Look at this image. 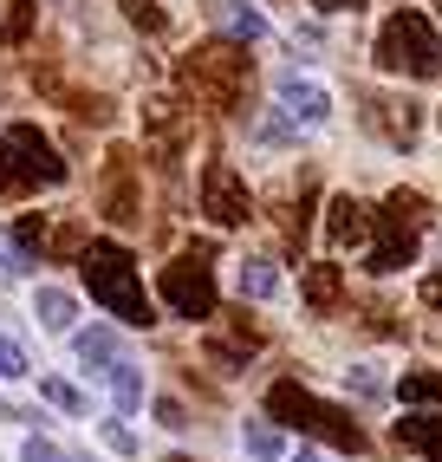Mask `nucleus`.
I'll list each match as a JSON object with an SVG mask.
<instances>
[{
  "label": "nucleus",
  "instance_id": "nucleus-23",
  "mask_svg": "<svg viewBox=\"0 0 442 462\" xmlns=\"http://www.w3.org/2000/svg\"><path fill=\"white\" fill-rule=\"evenodd\" d=\"M241 443H247V456H261V462H273L280 449H287V443H280V430H273V423H247V430H241Z\"/></svg>",
  "mask_w": 442,
  "mask_h": 462
},
{
  "label": "nucleus",
  "instance_id": "nucleus-8",
  "mask_svg": "<svg viewBox=\"0 0 442 462\" xmlns=\"http://www.w3.org/2000/svg\"><path fill=\"white\" fill-rule=\"evenodd\" d=\"M202 215L215 228H241L247 215H254V196H247V182L235 176V163H208L202 170Z\"/></svg>",
  "mask_w": 442,
  "mask_h": 462
},
{
  "label": "nucleus",
  "instance_id": "nucleus-30",
  "mask_svg": "<svg viewBox=\"0 0 442 462\" xmlns=\"http://www.w3.org/2000/svg\"><path fill=\"white\" fill-rule=\"evenodd\" d=\"M26 267H33V254H26L14 235H0V273H26Z\"/></svg>",
  "mask_w": 442,
  "mask_h": 462
},
{
  "label": "nucleus",
  "instance_id": "nucleus-22",
  "mask_svg": "<svg viewBox=\"0 0 442 462\" xmlns=\"http://www.w3.org/2000/svg\"><path fill=\"white\" fill-rule=\"evenodd\" d=\"M26 33H33V0H14L0 20V46H26Z\"/></svg>",
  "mask_w": 442,
  "mask_h": 462
},
{
  "label": "nucleus",
  "instance_id": "nucleus-12",
  "mask_svg": "<svg viewBox=\"0 0 442 462\" xmlns=\"http://www.w3.org/2000/svg\"><path fill=\"white\" fill-rule=\"evenodd\" d=\"M326 235L338 241V248H371L377 215H371L358 196H332V202H326Z\"/></svg>",
  "mask_w": 442,
  "mask_h": 462
},
{
  "label": "nucleus",
  "instance_id": "nucleus-39",
  "mask_svg": "<svg viewBox=\"0 0 442 462\" xmlns=\"http://www.w3.org/2000/svg\"><path fill=\"white\" fill-rule=\"evenodd\" d=\"M170 462H196V456H170Z\"/></svg>",
  "mask_w": 442,
  "mask_h": 462
},
{
  "label": "nucleus",
  "instance_id": "nucleus-7",
  "mask_svg": "<svg viewBox=\"0 0 442 462\" xmlns=\"http://www.w3.org/2000/svg\"><path fill=\"white\" fill-rule=\"evenodd\" d=\"M163 300L176 319H215V273H208V248H189L163 267Z\"/></svg>",
  "mask_w": 442,
  "mask_h": 462
},
{
  "label": "nucleus",
  "instance_id": "nucleus-2",
  "mask_svg": "<svg viewBox=\"0 0 442 462\" xmlns=\"http://www.w3.org/2000/svg\"><path fill=\"white\" fill-rule=\"evenodd\" d=\"M85 267V287L91 300L105 306V313H117L124 326H150V300H143V281H137V261L117 248V241H91V248L78 254Z\"/></svg>",
  "mask_w": 442,
  "mask_h": 462
},
{
  "label": "nucleus",
  "instance_id": "nucleus-6",
  "mask_svg": "<svg viewBox=\"0 0 442 462\" xmlns=\"http://www.w3.org/2000/svg\"><path fill=\"white\" fill-rule=\"evenodd\" d=\"M66 182L59 150L40 137V125H7L0 131V196H26V189H52Z\"/></svg>",
  "mask_w": 442,
  "mask_h": 462
},
{
  "label": "nucleus",
  "instance_id": "nucleus-18",
  "mask_svg": "<svg viewBox=\"0 0 442 462\" xmlns=\"http://www.w3.org/2000/svg\"><path fill=\"white\" fill-rule=\"evenodd\" d=\"M72 346H78V358L91 365V372H111V365H117V332H105V326H91V332H78Z\"/></svg>",
  "mask_w": 442,
  "mask_h": 462
},
{
  "label": "nucleus",
  "instance_id": "nucleus-21",
  "mask_svg": "<svg viewBox=\"0 0 442 462\" xmlns=\"http://www.w3.org/2000/svg\"><path fill=\"white\" fill-rule=\"evenodd\" d=\"M397 397L403 404H442V372H403Z\"/></svg>",
  "mask_w": 442,
  "mask_h": 462
},
{
  "label": "nucleus",
  "instance_id": "nucleus-31",
  "mask_svg": "<svg viewBox=\"0 0 442 462\" xmlns=\"http://www.w3.org/2000/svg\"><path fill=\"white\" fill-rule=\"evenodd\" d=\"M345 384H352L358 397H384V378H377L371 365H352V372H345Z\"/></svg>",
  "mask_w": 442,
  "mask_h": 462
},
{
  "label": "nucleus",
  "instance_id": "nucleus-32",
  "mask_svg": "<svg viewBox=\"0 0 442 462\" xmlns=\"http://www.w3.org/2000/svg\"><path fill=\"white\" fill-rule=\"evenodd\" d=\"M0 378H26V352H20V338H0Z\"/></svg>",
  "mask_w": 442,
  "mask_h": 462
},
{
  "label": "nucleus",
  "instance_id": "nucleus-26",
  "mask_svg": "<svg viewBox=\"0 0 442 462\" xmlns=\"http://www.w3.org/2000/svg\"><path fill=\"white\" fill-rule=\"evenodd\" d=\"M124 20H131L137 26V33H163V7H156V0H124Z\"/></svg>",
  "mask_w": 442,
  "mask_h": 462
},
{
  "label": "nucleus",
  "instance_id": "nucleus-5",
  "mask_svg": "<svg viewBox=\"0 0 442 462\" xmlns=\"http://www.w3.org/2000/svg\"><path fill=\"white\" fill-rule=\"evenodd\" d=\"M377 66L410 72V79H442V33L417 7H403V14H391L377 26Z\"/></svg>",
  "mask_w": 442,
  "mask_h": 462
},
{
  "label": "nucleus",
  "instance_id": "nucleus-9",
  "mask_svg": "<svg viewBox=\"0 0 442 462\" xmlns=\"http://www.w3.org/2000/svg\"><path fill=\"white\" fill-rule=\"evenodd\" d=\"M105 215H111V222L117 228H137L143 222V196H137V157H131V150H111V157H105Z\"/></svg>",
  "mask_w": 442,
  "mask_h": 462
},
{
  "label": "nucleus",
  "instance_id": "nucleus-19",
  "mask_svg": "<svg viewBox=\"0 0 442 462\" xmlns=\"http://www.w3.org/2000/svg\"><path fill=\"white\" fill-rule=\"evenodd\" d=\"M280 293V267L273 261H241V300H273Z\"/></svg>",
  "mask_w": 442,
  "mask_h": 462
},
{
  "label": "nucleus",
  "instance_id": "nucleus-4",
  "mask_svg": "<svg viewBox=\"0 0 442 462\" xmlns=\"http://www.w3.org/2000/svg\"><path fill=\"white\" fill-rule=\"evenodd\" d=\"M429 196L417 189H391L384 196V215H377V235H371V273H397L417 261V241L429 235Z\"/></svg>",
  "mask_w": 442,
  "mask_h": 462
},
{
  "label": "nucleus",
  "instance_id": "nucleus-29",
  "mask_svg": "<svg viewBox=\"0 0 442 462\" xmlns=\"http://www.w3.org/2000/svg\"><path fill=\"white\" fill-rule=\"evenodd\" d=\"M293 131H299V125H293L287 111H280V117H261V125H254V137H261V143H293Z\"/></svg>",
  "mask_w": 442,
  "mask_h": 462
},
{
  "label": "nucleus",
  "instance_id": "nucleus-38",
  "mask_svg": "<svg viewBox=\"0 0 442 462\" xmlns=\"http://www.w3.org/2000/svg\"><path fill=\"white\" fill-rule=\"evenodd\" d=\"M293 462H319V456H312V449H299V456H293Z\"/></svg>",
  "mask_w": 442,
  "mask_h": 462
},
{
  "label": "nucleus",
  "instance_id": "nucleus-28",
  "mask_svg": "<svg viewBox=\"0 0 442 462\" xmlns=\"http://www.w3.org/2000/svg\"><path fill=\"white\" fill-rule=\"evenodd\" d=\"M14 241H20L26 254H40V248H46V215H20V222H14Z\"/></svg>",
  "mask_w": 442,
  "mask_h": 462
},
{
  "label": "nucleus",
  "instance_id": "nucleus-36",
  "mask_svg": "<svg viewBox=\"0 0 442 462\" xmlns=\"http://www.w3.org/2000/svg\"><path fill=\"white\" fill-rule=\"evenodd\" d=\"M417 293H423L429 313H442V267H436V273H423V287H417Z\"/></svg>",
  "mask_w": 442,
  "mask_h": 462
},
{
  "label": "nucleus",
  "instance_id": "nucleus-33",
  "mask_svg": "<svg viewBox=\"0 0 442 462\" xmlns=\"http://www.w3.org/2000/svg\"><path fill=\"white\" fill-rule=\"evenodd\" d=\"M156 423H163V430H189V411L176 404V397H156Z\"/></svg>",
  "mask_w": 442,
  "mask_h": 462
},
{
  "label": "nucleus",
  "instance_id": "nucleus-15",
  "mask_svg": "<svg viewBox=\"0 0 442 462\" xmlns=\"http://www.w3.org/2000/svg\"><path fill=\"white\" fill-rule=\"evenodd\" d=\"M397 443H403V449H423L429 462H442V417H436V411H403Z\"/></svg>",
  "mask_w": 442,
  "mask_h": 462
},
{
  "label": "nucleus",
  "instance_id": "nucleus-20",
  "mask_svg": "<svg viewBox=\"0 0 442 462\" xmlns=\"http://www.w3.org/2000/svg\"><path fill=\"white\" fill-rule=\"evenodd\" d=\"M105 378H111V397H117V417L143 404V378H137V365H124V358H117V365H111Z\"/></svg>",
  "mask_w": 442,
  "mask_h": 462
},
{
  "label": "nucleus",
  "instance_id": "nucleus-35",
  "mask_svg": "<svg viewBox=\"0 0 442 462\" xmlns=\"http://www.w3.org/2000/svg\"><path fill=\"white\" fill-rule=\"evenodd\" d=\"M105 443H111V449H117V456H137V437H131V430H124V423H117V417H111V423H105Z\"/></svg>",
  "mask_w": 442,
  "mask_h": 462
},
{
  "label": "nucleus",
  "instance_id": "nucleus-17",
  "mask_svg": "<svg viewBox=\"0 0 442 462\" xmlns=\"http://www.w3.org/2000/svg\"><path fill=\"white\" fill-rule=\"evenodd\" d=\"M33 313H40V326H46V332H72L78 300H72L66 287H40V293H33Z\"/></svg>",
  "mask_w": 442,
  "mask_h": 462
},
{
  "label": "nucleus",
  "instance_id": "nucleus-25",
  "mask_svg": "<svg viewBox=\"0 0 442 462\" xmlns=\"http://www.w3.org/2000/svg\"><path fill=\"white\" fill-rule=\"evenodd\" d=\"M228 33L235 40H267V20L247 7V0H235V7H228Z\"/></svg>",
  "mask_w": 442,
  "mask_h": 462
},
{
  "label": "nucleus",
  "instance_id": "nucleus-24",
  "mask_svg": "<svg viewBox=\"0 0 442 462\" xmlns=\"http://www.w3.org/2000/svg\"><path fill=\"white\" fill-rule=\"evenodd\" d=\"M40 391H46V404H52V411H66V417H85V391H78V384H66V378H46Z\"/></svg>",
  "mask_w": 442,
  "mask_h": 462
},
{
  "label": "nucleus",
  "instance_id": "nucleus-14",
  "mask_svg": "<svg viewBox=\"0 0 442 462\" xmlns=\"http://www.w3.org/2000/svg\"><path fill=\"white\" fill-rule=\"evenodd\" d=\"M254 352H261V326H247V313H228V338H208V365H221L228 378H235Z\"/></svg>",
  "mask_w": 442,
  "mask_h": 462
},
{
  "label": "nucleus",
  "instance_id": "nucleus-11",
  "mask_svg": "<svg viewBox=\"0 0 442 462\" xmlns=\"http://www.w3.org/2000/svg\"><path fill=\"white\" fill-rule=\"evenodd\" d=\"M273 98H280V111H287L293 125H326V117H332V91L319 79H306V72H280Z\"/></svg>",
  "mask_w": 442,
  "mask_h": 462
},
{
  "label": "nucleus",
  "instance_id": "nucleus-16",
  "mask_svg": "<svg viewBox=\"0 0 442 462\" xmlns=\"http://www.w3.org/2000/svg\"><path fill=\"white\" fill-rule=\"evenodd\" d=\"M338 300H345V273H338L332 261L306 267V306H312V313H332Z\"/></svg>",
  "mask_w": 442,
  "mask_h": 462
},
{
  "label": "nucleus",
  "instance_id": "nucleus-27",
  "mask_svg": "<svg viewBox=\"0 0 442 462\" xmlns=\"http://www.w3.org/2000/svg\"><path fill=\"white\" fill-rule=\"evenodd\" d=\"M66 105L85 117V125H111V98H98V91H66Z\"/></svg>",
  "mask_w": 442,
  "mask_h": 462
},
{
  "label": "nucleus",
  "instance_id": "nucleus-10",
  "mask_svg": "<svg viewBox=\"0 0 442 462\" xmlns=\"http://www.w3.org/2000/svg\"><path fill=\"white\" fill-rule=\"evenodd\" d=\"M143 137H150V157H156V163H176V150L189 143V111H182V98H150V105H143Z\"/></svg>",
  "mask_w": 442,
  "mask_h": 462
},
{
  "label": "nucleus",
  "instance_id": "nucleus-13",
  "mask_svg": "<svg viewBox=\"0 0 442 462\" xmlns=\"http://www.w3.org/2000/svg\"><path fill=\"white\" fill-rule=\"evenodd\" d=\"M364 125L384 143L410 150V143H417V105H410V98H364Z\"/></svg>",
  "mask_w": 442,
  "mask_h": 462
},
{
  "label": "nucleus",
  "instance_id": "nucleus-1",
  "mask_svg": "<svg viewBox=\"0 0 442 462\" xmlns=\"http://www.w3.org/2000/svg\"><path fill=\"white\" fill-rule=\"evenodd\" d=\"M176 79H182V91L202 111H241L247 105V85H254V59H247L241 40H202L176 66Z\"/></svg>",
  "mask_w": 442,
  "mask_h": 462
},
{
  "label": "nucleus",
  "instance_id": "nucleus-3",
  "mask_svg": "<svg viewBox=\"0 0 442 462\" xmlns=\"http://www.w3.org/2000/svg\"><path fill=\"white\" fill-rule=\"evenodd\" d=\"M267 417H273V423H293V430H306V437H319V443H332V449H352V456L364 449V430L352 423V411L312 397L299 378H280V384L267 391Z\"/></svg>",
  "mask_w": 442,
  "mask_h": 462
},
{
  "label": "nucleus",
  "instance_id": "nucleus-34",
  "mask_svg": "<svg viewBox=\"0 0 442 462\" xmlns=\"http://www.w3.org/2000/svg\"><path fill=\"white\" fill-rule=\"evenodd\" d=\"M20 462H66V456H59V443H46V437H26Z\"/></svg>",
  "mask_w": 442,
  "mask_h": 462
},
{
  "label": "nucleus",
  "instance_id": "nucleus-37",
  "mask_svg": "<svg viewBox=\"0 0 442 462\" xmlns=\"http://www.w3.org/2000/svg\"><path fill=\"white\" fill-rule=\"evenodd\" d=\"M312 7H326V14H358L364 0H312Z\"/></svg>",
  "mask_w": 442,
  "mask_h": 462
}]
</instances>
